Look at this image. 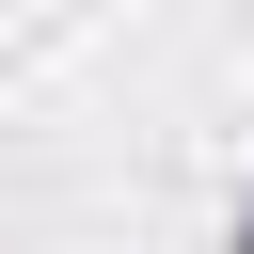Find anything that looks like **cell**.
I'll use <instances>...</instances> for the list:
<instances>
[{
    "mask_svg": "<svg viewBox=\"0 0 254 254\" xmlns=\"http://www.w3.org/2000/svg\"><path fill=\"white\" fill-rule=\"evenodd\" d=\"M222 254H254V190H238V222H222Z\"/></svg>",
    "mask_w": 254,
    "mask_h": 254,
    "instance_id": "cell-1",
    "label": "cell"
}]
</instances>
